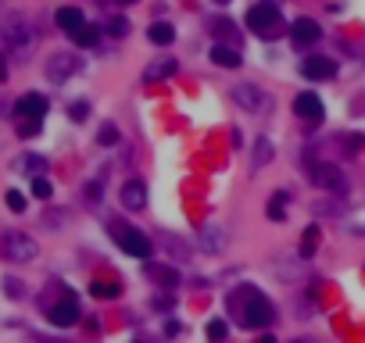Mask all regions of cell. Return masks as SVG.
<instances>
[{"label":"cell","mask_w":365,"mask_h":343,"mask_svg":"<svg viewBox=\"0 0 365 343\" xmlns=\"http://www.w3.org/2000/svg\"><path fill=\"white\" fill-rule=\"evenodd\" d=\"M215 4H229V0H215Z\"/></svg>","instance_id":"obj_39"},{"label":"cell","mask_w":365,"mask_h":343,"mask_svg":"<svg viewBox=\"0 0 365 343\" xmlns=\"http://www.w3.org/2000/svg\"><path fill=\"white\" fill-rule=\"evenodd\" d=\"M176 68H179L176 57H154V61L143 68V83H162V79L176 76Z\"/></svg>","instance_id":"obj_14"},{"label":"cell","mask_w":365,"mask_h":343,"mask_svg":"<svg viewBox=\"0 0 365 343\" xmlns=\"http://www.w3.org/2000/svg\"><path fill=\"white\" fill-rule=\"evenodd\" d=\"M40 126H43V122H22V126H18V136H22V140H29V136H36V133H40Z\"/></svg>","instance_id":"obj_34"},{"label":"cell","mask_w":365,"mask_h":343,"mask_svg":"<svg viewBox=\"0 0 365 343\" xmlns=\"http://www.w3.org/2000/svg\"><path fill=\"white\" fill-rule=\"evenodd\" d=\"M254 343H280V339H276V336H269V332H265V336H258V339H254Z\"/></svg>","instance_id":"obj_38"},{"label":"cell","mask_w":365,"mask_h":343,"mask_svg":"<svg viewBox=\"0 0 365 343\" xmlns=\"http://www.w3.org/2000/svg\"><path fill=\"white\" fill-rule=\"evenodd\" d=\"M265 215H269L273 222H283V218H287V193H273L269 204H265Z\"/></svg>","instance_id":"obj_23"},{"label":"cell","mask_w":365,"mask_h":343,"mask_svg":"<svg viewBox=\"0 0 365 343\" xmlns=\"http://www.w3.org/2000/svg\"><path fill=\"white\" fill-rule=\"evenodd\" d=\"M233 100L251 114H269L273 111V97L262 86H254V83H237L233 86Z\"/></svg>","instance_id":"obj_5"},{"label":"cell","mask_w":365,"mask_h":343,"mask_svg":"<svg viewBox=\"0 0 365 343\" xmlns=\"http://www.w3.org/2000/svg\"><path fill=\"white\" fill-rule=\"evenodd\" d=\"M0 251H4L8 261H18V265H25V261H32V258L40 254L36 240L25 236V233H18V229H11V233L0 236Z\"/></svg>","instance_id":"obj_4"},{"label":"cell","mask_w":365,"mask_h":343,"mask_svg":"<svg viewBox=\"0 0 365 343\" xmlns=\"http://www.w3.org/2000/svg\"><path fill=\"white\" fill-rule=\"evenodd\" d=\"M4 204H8L15 215H18V211H25V197H22L18 190H8V193H4Z\"/></svg>","instance_id":"obj_31"},{"label":"cell","mask_w":365,"mask_h":343,"mask_svg":"<svg viewBox=\"0 0 365 343\" xmlns=\"http://www.w3.org/2000/svg\"><path fill=\"white\" fill-rule=\"evenodd\" d=\"M122 204H126L129 211H140V207L147 204V186H143L140 179H129V183L122 186Z\"/></svg>","instance_id":"obj_16"},{"label":"cell","mask_w":365,"mask_h":343,"mask_svg":"<svg viewBox=\"0 0 365 343\" xmlns=\"http://www.w3.org/2000/svg\"><path fill=\"white\" fill-rule=\"evenodd\" d=\"M240 322L247 329H269L273 325V304L265 294H258V290H247L244 294V308H240Z\"/></svg>","instance_id":"obj_3"},{"label":"cell","mask_w":365,"mask_h":343,"mask_svg":"<svg viewBox=\"0 0 365 343\" xmlns=\"http://www.w3.org/2000/svg\"><path fill=\"white\" fill-rule=\"evenodd\" d=\"M119 243H122V251L129 254V258H136V261H150V240L140 233V229H119Z\"/></svg>","instance_id":"obj_8"},{"label":"cell","mask_w":365,"mask_h":343,"mask_svg":"<svg viewBox=\"0 0 365 343\" xmlns=\"http://www.w3.org/2000/svg\"><path fill=\"white\" fill-rule=\"evenodd\" d=\"M79 47H97V40H100V29H93V25H83L76 36H72Z\"/></svg>","instance_id":"obj_25"},{"label":"cell","mask_w":365,"mask_h":343,"mask_svg":"<svg viewBox=\"0 0 365 343\" xmlns=\"http://www.w3.org/2000/svg\"><path fill=\"white\" fill-rule=\"evenodd\" d=\"M273 154H276L273 140H269V136H258V140H254V147H251V168H254V172H258V168H265V164L273 161Z\"/></svg>","instance_id":"obj_17"},{"label":"cell","mask_w":365,"mask_h":343,"mask_svg":"<svg viewBox=\"0 0 365 343\" xmlns=\"http://www.w3.org/2000/svg\"><path fill=\"white\" fill-rule=\"evenodd\" d=\"M197 247L204 254H222L226 251V229L222 225H204L201 236H197Z\"/></svg>","instance_id":"obj_11"},{"label":"cell","mask_w":365,"mask_h":343,"mask_svg":"<svg viewBox=\"0 0 365 343\" xmlns=\"http://www.w3.org/2000/svg\"><path fill=\"white\" fill-rule=\"evenodd\" d=\"M79 68H83V57H76V54H54L47 61V79L50 83H68Z\"/></svg>","instance_id":"obj_7"},{"label":"cell","mask_w":365,"mask_h":343,"mask_svg":"<svg viewBox=\"0 0 365 343\" xmlns=\"http://www.w3.org/2000/svg\"><path fill=\"white\" fill-rule=\"evenodd\" d=\"M301 72L308 79H333L337 76V61H333V57H304Z\"/></svg>","instance_id":"obj_13"},{"label":"cell","mask_w":365,"mask_h":343,"mask_svg":"<svg viewBox=\"0 0 365 343\" xmlns=\"http://www.w3.org/2000/svg\"><path fill=\"white\" fill-rule=\"evenodd\" d=\"M108 32H112V36H126V32H129V22H126V18H112V22H108Z\"/></svg>","instance_id":"obj_33"},{"label":"cell","mask_w":365,"mask_h":343,"mask_svg":"<svg viewBox=\"0 0 365 343\" xmlns=\"http://www.w3.org/2000/svg\"><path fill=\"white\" fill-rule=\"evenodd\" d=\"M68 114H72V122H86V119H90V104H86V100H76V104L68 107Z\"/></svg>","instance_id":"obj_30"},{"label":"cell","mask_w":365,"mask_h":343,"mask_svg":"<svg viewBox=\"0 0 365 343\" xmlns=\"http://www.w3.org/2000/svg\"><path fill=\"white\" fill-rule=\"evenodd\" d=\"M4 286H8V294H11V297H22V290H18V286H22V282H15V279H8Z\"/></svg>","instance_id":"obj_36"},{"label":"cell","mask_w":365,"mask_h":343,"mask_svg":"<svg viewBox=\"0 0 365 343\" xmlns=\"http://www.w3.org/2000/svg\"><path fill=\"white\" fill-rule=\"evenodd\" d=\"M86 197L97 204V200H100V183H86Z\"/></svg>","instance_id":"obj_35"},{"label":"cell","mask_w":365,"mask_h":343,"mask_svg":"<svg viewBox=\"0 0 365 343\" xmlns=\"http://www.w3.org/2000/svg\"><path fill=\"white\" fill-rule=\"evenodd\" d=\"M83 25H86V18H83L79 8H61V11H58V29H65L68 36H76Z\"/></svg>","instance_id":"obj_18"},{"label":"cell","mask_w":365,"mask_h":343,"mask_svg":"<svg viewBox=\"0 0 365 343\" xmlns=\"http://www.w3.org/2000/svg\"><path fill=\"white\" fill-rule=\"evenodd\" d=\"M316 247H319V229H316V225H308V229H304V236H301V258H308Z\"/></svg>","instance_id":"obj_24"},{"label":"cell","mask_w":365,"mask_h":343,"mask_svg":"<svg viewBox=\"0 0 365 343\" xmlns=\"http://www.w3.org/2000/svg\"><path fill=\"white\" fill-rule=\"evenodd\" d=\"M50 193H54V186H50V183H47L43 176H40V179H32V197H40V200H47Z\"/></svg>","instance_id":"obj_32"},{"label":"cell","mask_w":365,"mask_h":343,"mask_svg":"<svg viewBox=\"0 0 365 343\" xmlns=\"http://www.w3.org/2000/svg\"><path fill=\"white\" fill-rule=\"evenodd\" d=\"M15 114L22 122H43V114H47V97L43 93H25L18 104H15Z\"/></svg>","instance_id":"obj_10"},{"label":"cell","mask_w":365,"mask_h":343,"mask_svg":"<svg viewBox=\"0 0 365 343\" xmlns=\"http://www.w3.org/2000/svg\"><path fill=\"white\" fill-rule=\"evenodd\" d=\"M8 79V61H4V54H0V83Z\"/></svg>","instance_id":"obj_37"},{"label":"cell","mask_w":365,"mask_h":343,"mask_svg":"<svg viewBox=\"0 0 365 343\" xmlns=\"http://www.w3.org/2000/svg\"><path fill=\"white\" fill-rule=\"evenodd\" d=\"M0 4H4V0H0Z\"/></svg>","instance_id":"obj_41"},{"label":"cell","mask_w":365,"mask_h":343,"mask_svg":"<svg viewBox=\"0 0 365 343\" xmlns=\"http://www.w3.org/2000/svg\"><path fill=\"white\" fill-rule=\"evenodd\" d=\"M90 294H93L97 301H115V297L122 294V286H119V282H108V279H93V282H90Z\"/></svg>","instance_id":"obj_21"},{"label":"cell","mask_w":365,"mask_h":343,"mask_svg":"<svg viewBox=\"0 0 365 343\" xmlns=\"http://www.w3.org/2000/svg\"><path fill=\"white\" fill-rule=\"evenodd\" d=\"M50 325H58V329H68V325H76L79 322V304L68 297V301H61V304H54L50 308Z\"/></svg>","instance_id":"obj_12"},{"label":"cell","mask_w":365,"mask_h":343,"mask_svg":"<svg viewBox=\"0 0 365 343\" xmlns=\"http://www.w3.org/2000/svg\"><path fill=\"white\" fill-rule=\"evenodd\" d=\"M150 275L158 279V282H165V286H176V282H179V272H172V268H158V265L150 268Z\"/></svg>","instance_id":"obj_29"},{"label":"cell","mask_w":365,"mask_h":343,"mask_svg":"<svg viewBox=\"0 0 365 343\" xmlns=\"http://www.w3.org/2000/svg\"><path fill=\"white\" fill-rule=\"evenodd\" d=\"M162 243H165V251H172L176 258H190V247H186L179 236H169V233H165V240H162Z\"/></svg>","instance_id":"obj_28"},{"label":"cell","mask_w":365,"mask_h":343,"mask_svg":"<svg viewBox=\"0 0 365 343\" xmlns=\"http://www.w3.org/2000/svg\"><path fill=\"white\" fill-rule=\"evenodd\" d=\"M0 43H4L11 54H25V50L36 43V29H32V22H29L22 11L4 15V22H0Z\"/></svg>","instance_id":"obj_1"},{"label":"cell","mask_w":365,"mask_h":343,"mask_svg":"<svg viewBox=\"0 0 365 343\" xmlns=\"http://www.w3.org/2000/svg\"><path fill=\"white\" fill-rule=\"evenodd\" d=\"M147 40H150L154 47H169V43L176 40V29H172V22H154V25L147 29Z\"/></svg>","instance_id":"obj_20"},{"label":"cell","mask_w":365,"mask_h":343,"mask_svg":"<svg viewBox=\"0 0 365 343\" xmlns=\"http://www.w3.org/2000/svg\"><path fill=\"white\" fill-rule=\"evenodd\" d=\"M212 61H215L219 68H240V50L215 43V47H212Z\"/></svg>","instance_id":"obj_19"},{"label":"cell","mask_w":365,"mask_h":343,"mask_svg":"<svg viewBox=\"0 0 365 343\" xmlns=\"http://www.w3.org/2000/svg\"><path fill=\"white\" fill-rule=\"evenodd\" d=\"M229 336V325L222 322V318H215V322H208V339H212V343H222Z\"/></svg>","instance_id":"obj_27"},{"label":"cell","mask_w":365,"mask_h":343,"mask_svg":"<svg viewBox=\"0 0 365 343\" xmlns=\"http://www.w3.org/2000/svg\"><path fill=\"white\" fill-rule=\"evenodd\" d=\"M308 183L319 186V190H330V193H344L347 190V179L337 164H326V161H316L308 168Z\"/></svg>","instance_id":"obj_6"},{"label":"cell","mask_w":365,"mask_h":343,"mask_svg":"<svg viewBox=\"0 0 365 343\" xmlns=\"http://www.w3.org/2000/svg\"><path fill=\"white\" fill-rule=\"evenodd\" d=\"M247 25L254 29V36L262 40H276L283 32V18H280V8L273 4V0H262V4H254L247 11Z\"/></svg>","instance_id":"obj_2"},{"label":"cell","mask_w":365,"mask_h":343,"mask_svg":"<svg viewBox=\"0 0 365 343\" xmlns=\"http://www.w3.org/2000/svg\"><path fill=\"white\" fill-rule=\"evenodd\" d=\"M97 143H100V147H115V143H119V129H115L112 122H104L100 133H97Z\"/></svg>","instance_id":"obj_26"},{"label":"cell","mask_w":365,"mask_h":343,"mask_svg":"<svg viewBox=\"0 0 365 343\" xmlns=\"http://www.w3.org/2000/svg\"><path fill=\"white\" fill-rule=\"evenodd\" d=\"M294 343H308V339H294Z\"/></svg>","instance_id":"obj_40"},{"label":"cell","mask_w":365,"mask_h":343,"mask_svg":"<svg viewBox=\"0 0 365 343\" xmlns=\"http://www.w3.org/2000/svg\"><path fill=\"white\" fill-rule=\"evenodd\" d=\"M319 36H323V29H319V22H311V18H297L294 29H290V40H294L297 47H311Z\"/></svg>","instance_id":"obj_15"},{"label":"cell","mask_w":365,"mask_h":343,"mask_svg":"<svg viewBox=\"0 0 365 343\" xmlns=\"http://www.w3.org/2000/svg\"><path fill=\"white\" fill-rule=\"evenodd\" d=\"M294 114H297V119H304V122H311V126H319L326 119V107H323V100L316 93H297Z\"/></svg>","instance_id":"obj_9"},{"label":"cell","mask_w":365,"mask_h":343,"mask_svg":"<svg viewBox=\"0 0 365 343\" xmlns=\"http://www.w3.org/2000/svg\"><path fill=\"white\" fill-rule=\"evenodd\" d=\"M18 168H25L32 179H40L43 172H47V157H40V154H25V157H18Z\"/></svg>","instance_id":"obj_22"}]
</instances>
